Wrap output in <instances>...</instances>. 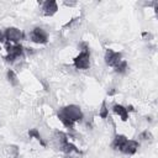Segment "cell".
Segmentation results:
<instances>
[{
    "label": "cell",
    "instance_id": "obj_1",
    "mask_svg": "<svg viewBox=\"0 0 158 158\" xmlns=\"http://www.w3.org/2000/svg\"><path fill=\"white\" fill-rule=\"evenodd\" d=\"M60 114H63L65 117H68L69 120H72L74 123L78 122V121H81L83 120V112L80 110L79 106L77 105H68V106H64L59 110Z\"/></svg>",
    "mask_w": 158,
    "mask_h": 158
},
{
    "label": "cell",
    "instance_id": "obj_2",
    "mask_svg": "<svg viewBox=\"0 0 158 158\" xmlns=\"http://www.w3.org/2000/svg\"><path fill=\"white\" fill-rule=\"evenodd\" d=\"M5 44H6V51H7V56L5 57L6 62L12 63L17 58L22 57V54H23V47L21 44H19V43L10 44V42H5Z\"/></svg>",
    "mask_w": 158,
    "mask_h": 158
},
{
    "label": "cell",
    "instance_id": "obj_3",
    "mask_svg": "<svg viewBox=\"0 0 158 158\" xmlns=\"http://www.w3.org/2000/svg\"><path fill=\"white\" fill-rule=\"evenodd\" d=\"M74 67L77 69H88L90 67V53L86 49H83L75 58H74Z\"/></svg>",
    "mask_w": 158,
    "mask_h": 158
},
{
    "label": "cell",
    "instance_id": "obj_4",
    "mask_svg": "<svg viewBox=\"0 0 158 158\" xmlns=\"http://www.w3.org/2000/svg\"><path fill=\"white\" fill-rule=\"evenodd\" d=\"M4 37H5V42H14L17 43L21 40L25 38V35L21 30L16 28V27H9L5 30L4 32Z\"/></svg>",
    "mask_w": 158,
    "mask_h": 158
},
{
    "label": "cell",
    "instance_id": "obj_5",
    "mask_svg": "<svg viewBox=\"0 0 158 158\" xmlns=\"http://www.w3.org/2000/svg\"><path fill=\"white\" fill-rule=\"evenodd\" d=\"M30 40L35 43L38 44H44L48 41V36L46 33V31L41 27H35L31 32H30Z\"/></svg>",
    "mask_w": 158,
    "mask_h": 158
},
{
    "label": "cell",
    "instance_id": "obj_6",
    "mask_svg": "<svg viewBox=\"0 0 158 158\" xmlns=\"http://www.w3.org/2000/svg\"><path fill=\"white\" fill-rule=\"evenodd\" d=\"M122 54L120 52H116L111 48H107L106 49V53H105V63L110 67H116L122 59Z\"/></svg>",
    "mask_w": 158,
    "mask_h": 158
},
{
    "label": "cell",
    "instance_id": "obj_7",
    "mask_svg": "<svg viewBox=\"0 0 158 158\" xmlns=\"http://www.w3.org/2000/svg\"><path fill=\"white\" fill-rule=\"evenodd\" d=\"M42 11L46 16H53L58 11V5L54 0H47L42 4Z\"/></svg>",
    "mask_w": 158,
    "mask_h": 158
},
{
    "label": "cell",
    "instance_id": "obj_8",
    "mask_svg": "<svg viewBox=\"0 0 158 158\" xmlns=\"http://www.w3.org/2000/svg\"><path fill=\"white\" fill-rule=\"evenodd\" d=\"M138 147H139V143L137 141H135V139H127L126 143H125V146L122 147L121 152L125 153V154H135L137 152Z\"/></svg>",
    "mask_w": 158,
    "mask_h": 158
},
{
    "label": "cell",
    "instance_id": "obj_9",
    "mask_svg": "<svg viewBox=\"0 0 158 158\" xmlns=\"http://www.w3.org/2000/svg\"><path fill=\"white\" fill-rule=\"evenodd\" d=\"M127 139H128V138H127L126 136H123V135H116L115 138H114V141H112V143H111V147H112L115 151H120V152H121V149H122V147L125 146V143H126Z\"/></svg>",
    "mask_w": 158,
    "mask_h": 158
},
{
    "label": "cell",
    "instance_id": "obj_10",
    "mask_svg": "<svg viewBox=\"0 0 158 158\" xmlns=\"http://www.w3.org/2000/svg\"><path fill=\"white\" fill-rule=\"evenodd\" d=\"M112 110H114V112H115V114H117V115L121 117V120H122V121H127V118H128V111L126 110V107H125V106L116 104V105H114V106H112Z\"/></svg>",
    "mask_w": 158,
    "mask_h": 158
},
{
    "label": "cell",
    "instance_id": "obj_11",
    "mask_svg": "<svg viewBox=\"0 0 158 158\" xmlns=\"http://www.w3.org/2000/svg\"><path fill=\"white\" fill-rule=\"evenodd\" d=\"M59 149L62 151V152H64L65 154H70L72 152H77V153H80V151L72 143V142H69V141H67V142H64V143H62L60 146H59Z\"/></svg>",
    "mask_w": 158,
    "mask_h": 158
},
{
    "label": "cell",
    "instance_id": "obj_12",
    "mask_svg": "<svg viewBox=\"0 0 158 158\" xmlns=\"http://www.w3.org/2000/svg\"><path fill=\"white\" fill-rule=\"evenodd\" d=\"M57 115H58V118H59V121H60V122H62V123H63V125H64L67 128L72 130V128L74 127V122H73L72 120H69L68 117H65V116H64L63 114H60L59 111H58V114H57Z\"/></svg>",
    "mask_w": 158,
    "mask_h": 158
},
{
    "label": "cell",
    "instance_id": "obj_13",
    "mask_svg": "<svg viewBox=\"0 0 158 158\" xmlns=\"http://www.w3.org/2000/svg\"><path fill=\"white\" fill-rule=\"evenodd\" d=\"M6 75H7V80H9V83H10L12 86H16V85H19V80H17V77H16V74H15V72H14L12 69H9Z\"/></svg>",
    "mask_w": 158,
    "mask_h": 158
},
{
    "label": "cell",
    "instance_id": "obj_14",
    "mask_svg": "<svg viewBox=\"0 0 158 158\" xmlns=\"http://www.w3.org/2000/svg\"><path fill=\"white\" fill-rule=\"evenodd\" d=\"M28 136H30V137H35V138H36V139H37V141H38V142H40V143H41L43 147H46V143H44V141L42 139V137H41L40 132H38L36 128H32V130H30V131H28Z\"/></svg>",
    "mask_w": 158,
    "mask_h": 158
},
{
    "label": "cell",
    "instance_id": "obj_15",
    "mask_svg": "<svg viewBox=\"0 0 158 158\" xmlns=\"http://www.w3.org/2000/svg\"><path fill=\"white\" fill-rule=\"evenodd\" d=\"M99 116H100L101 118H106V117L109 116V109H107L105 101H102V104H101V106H100V109H99Z\"/></svg>",
    "mask_w": 158,
    "mask_h": 158
},
{
    "label": "cell",
    "instance_id": "obj_16",
    "mask_svg": "<svg viewBox=\"0 0 158 158\" xmlns=\"http://www.w3.org/2000/svg\"><path fill=\"white\" fill-rule=\"evenodd\" d=\"M115 68V72L116 73H123V72H126V69H127V62L126 60H121L116 67H114Z\"/></svg>",
    "mask_w": 158,
    "mask_h": 158
},
{
    "label": "cell",
    "instance_id": "obj_17",
    "mask_svg": "<svg viewBox=\"0 0 158 158\" xmlns=\"http://www.w3.org/2000/svg\"><path fill=\"white\" fill-rule=\"evenodd\" d=\"M139 138H141V139H146V141H147V139H152L153 137H152V133H151L149 131H143V132L139 135Z\"/></svg>",
    "mask_w": 158,
    "mask_h": 158
},
{
    "label": "cell",
    "instance_id": "obj_18",
    "mask_svg": "<svg viewBox=\"0 0 158 158\" xmlns=\"http://www.w3.org/2000/svg\"><path fill=\"white\" fill-rule=\"evenodd\" d=\"M142 36H143L144 38H146V37H148V41L152 38V35H151V33H147V32H143V33H142Z\"/></svg>",
    "mask_w": 158,
    "mask_h": 158
},
{
    "label": "cell",
    "instance_id": "obj_19",
    "mask_svg": "<svg viewBox=\"0 0 158 158\" xmlns=\"http://www.w3.org/2000/svg\"><path fill=\"white\" fill-rule=\"evenodd\" d=\"M5 42V37H4V33L0 31V43H4Z\"/></svg>",
    "mask_w": 158,
    "mask_h": 158
},
{
    "label": "cell",
    "instance_id": "obj_20",
    "mask_svg": "<svg viewBox=\"0 0 158 158\" xmlns=\"http://www.w3.org/2000/svg\"><path fill=\"white\" fill-rule=\"evenodd\" d=\"M126 110H127V111H133V106H132V105H130V106H127V107H126Z\"/></svg>",
    "mask_w": 158,
    "mask_h": 158
},
{
    "label": "cell",
    "instance_id": "obj_21",
    "mask_svg": "<svg viewBox=\"0 0 158 158\" xmlns=\"http://www.w3.org/2000/svg\"><path fill=\"white\" fill-rule=\"evenodd\" d=\"M65 158H72V157H68V156H67V157H65Z\"/></svg>",
    "mask_w": 158,
    "mask_h": 158
}]
</instances>
